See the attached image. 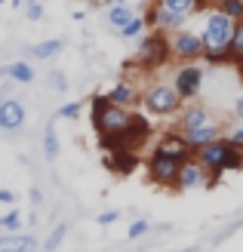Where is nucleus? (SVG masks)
<instances>
[{"mask_svg":"<svg viewBox=\"0 0 243 252\" xmlns=\"http://www.w3.org/2000/svg\"><path fill=\"white\" fill-rule=\"evenodd\" d=\"M130 114H133L130 108L108 105L105 111H102V114L89 117V120H93V129H96V135H117V132H123V129H126V123H130Z\"/></svg>","mask_w":243,"mask_h":252,"instance_id":"obj_9","label":"nucleus"},{"mask_svg":"<svg viewBox=\"0 0 243 252\" xmlns=\"http://www.w3.org/2000/svg\"><path fill=\"white\" fill-rule=\"evenodd\" d=\"M148 231H151V224L145 219H136V221H130V228H126V240H139V237H145Z\"/></svg>","mask_w":243,"mask_h":252,"instance_id":"obj_29","label":"nucleus"},{"mask_svg":"<svg viewBox=\"0 0 243 252\" xmlns=\"http://www.w3.org/2000/svg\"><path fill=\"white\" fill-rule=\"evenodd\" d=\"M237 68H240V74H243V65H237Z\"/></svg>","mask_w":243,"mask_h":252,"instance_id":"obj_41","label":"nucleus"},{"mask_svg":"<svg viewBox=\"0 0 243 252\" xmlns=\"http://www.w3.org/2000/svg\"><path fill=\"white\" fill-rule=\"evenodd\" d=\"M212 6L219 12H225L228 19L243 22V0H212Z\"/></svg>","mask_w":243,"mask_h":252,"instance_id":"obj_27","label":"nucleus"},{"mask_svg":"<svg viewBox=\"0 0 243 252\" xmlns=\"http://www.w3.org/2000/svg\"><path fill=\"white\" fill-rule=\"evenodd\" d=\"M197 34L203 43V56H200L203 65H228V43H231V34H234V19H228L215 6H207Z\"/></svg>","mask_w":243,"mask_h":252,"instance_id":"obj_1","label":"nucleus"},{"mask_svg":"<svg viewBox=\"0 0 243 252\" xmlns=\"http://www.w3.org/2000/svg\"><path fill=\"white\" fill-rule=\"evenodd\" d=\"M197 188H209V169L200 166L194 157H188L182 163V172H178L175 191H197Z\"/></svg>","mask_w":243,"mask_h":252,"instance_id":"obj_11","label":"nucleus"},{"mask_svg":"<svg viewBox=\"0 0 243 252\" xmlns=\"http://www.w3.org/2000/svg\"><path fill=\"white\" fill-rule=\"evenodd\" d=\"M111 102H108V95L102 93V95H93V102H89V117H96V114H102Z\"/></svg>","mask_w":243,"mask_h":252,"instance_id":"obj_33","label":"nucleus"},{"mask_svg":"<svg viewBox=\"0 0 243 252\" xmlns=\"http://www.w3.org/2000/svg\"><path fill=\"white\" fill-rule=\"evenodd\" d=\"M178 129L188 132V129H194V126H203V123H212V114H209V108L207 105H200V102H185L182 111H178Z\"/></svg>","mask_w":243,"mask_h":252,"instance_id":"obj_13","label":"nucleus"},{"mask_svg":"<svg viewBox=\"0 0 243 252\" xmlns=\"http://www.w3.org/2000/svg\"><path fill=\"white\" fill-rule=\"evenodd\" d=\"M185 135V142H188V148H191V154H194L197 148H203V145H209V142H215V138L222 135V126L219 123H203V126H194V129H188V132H182Z\"/></svg>","mask_w":243,"mask_h":252,"instance_id":"obj_15","label":"nucleus"},{"mask_svg":"<svg viewBox=\"0 0 243 252\" xmlns=\"http://www.w3.org/2000/svg\"><path fill=\"white\" fill-rule=\"evenodd\" d=\"M111 172H120V175H130L133 169H139V151H114V154L105 160Z\"/></svg>","mask_w":243,"mask_h":252,"instance_id":"obj_20","label":"nucleus"},{"mask_svg":"<svg viewBox=\"0 0 243 252\" xmlns=\"http://www.w3.org/2000/svg\"><path fill=\"white\" fill-rule=\"evenodd\" d=\"M62 53H65V40H62V37H46V40L34 43V46H25V56H31L37 62H53Z\"/></svg>","mask_w":243,"mask_h":252,"instance_id":"obj_16","label":"nucleus"},{"mask_svg":"<svg viewBox=\"0 0 243 252\" xmlns=\"http://www.w3.org/2000/svg\"><path fill=\"white\" fill-rule=\"evenodd\" d=\"M59 154H62V142H59V132H56V120H49L43 126V160L56 163Z\"/></svg>","mask_w":243,"mask_h":252,"instance_id":"obj_22","label":"nucleus"},{"mask_svg":"<svg viewBox=\"0 0 243 252\" xmlns=\"http://www.w3.org/2000/svg\"><path fill=\"white\" fill-rule=\"evenodd\" d=\"M157 154H166V157H175V160H188V157H194L191 154V148L185 142V135L182 129H170V132H163L157 138V145H154Z\"/></svg>","mask_w":243,"mask_h":252,"instance_id":"obj_12","label":"nucleus"},{"mask_svg":"<svg viewBox=\"0 0 243 252\" xmlns=\"http://www.w3.org/2000/svg\"><path fill=\"white\" fill-rule=\"evenodd\" d=\"M3 3H6V0H0V6H3Z\"/></svg>","mask_w":243,"mask_h":252,"instance_id":"obj_42","label":"nucleus"},{"mask_svg":"<svg viewBox=\"0 0 243 252\" xmlns=\"http://www.w3.org/2000/svg\"><path fill=\"white\" fill-rule=\"evenodd\" d=\"M154 3H160L163 9L175 12V16L191 19V16H197V12H203L207 6H212V0H154Z\"/></svg>","mask_w":243,"mask_h":252,"instance_id":"obj_18","label":"nucleus"},{"mask_svg":"<svg viewBox=\"0 0 243 252\" xmlns=\"http://www.w3.org/2000/svg\"><path fill=\"white\" fill-rule=\"evenodd\" d=\"M105 6H114V3H126V0H102Z\"/></svg>","mask_w":243,"mask_h":252,"instance_id":"obj_39","label":"nucleus"},{"mask_svg":"<svg viewBox=\"0 0 243 252\" xmlns=\"http://www.w3.org/2000/svg\"><path fill=\"white\" fill-rule=\"evenodd\" d=\"M80 111H83L80 102H65V105L56 111V120H77V117H80Z\"/></svg>","mask_w":243,"mask_h":252,"instance_id":"obj_28","label":"nucleus"},{"mask_svg":"<svg viewBox=\"0 0 243 252\" xmlns=\"http://www.w3.org/2000/svg\"><path fill=\"white\" fill-rule=\"evenodd\" d=\"M49 86H53L56 93H68V77H65V71H49Z\"/></svg>","mask_w":243,"mask_h":252,"instance_id":"obj_31","label":"nucleus"},{"mask_svg":"<svg viewBox=\"0 0 243 252\" xmlns=\"http://www.w3.org/2000/svg\"><path fill=\"white\" fill-rule=\"evenodd\" d=\"M22 228H25V219H22L19 206H9L6 216H0V234H19Z\"/></svg>","mask_w":243,"mask_h":252,"instance_id":"obj_24","label":"nucleus"},{"mask_svg":"<svg viewBox=\"0 0 243 252\" xmlns=\"http://www.w3.org/2000/svg\"><path fill=\"white\" fill-rule=\"evenodd\" d=\"M99 3H102V0H99Z\"/></svg>","mask_w":243,"mask_h":252,"instance_id":"obj_43","label":"nucleus"},{"mask_svg":"<svg viewBox=\"0 0 243 252\" xmlns=\"http://www.w3.org/2000/svg\"><path fill=\"white\" fill-rule=\"evenodd\" d=\"M203 80H207V68L200 62H178V68L173 71V90L182 102H197Z\"/></svg>","mask_w":243,"mask_h":252,"instance_id":"obj_5","label":"nucleus"},{"mask_svg":"<svg viewBox=\"0 0 243 252\" xmlns=\"http://www.w3.org/2000/svg\"><path fill=\"white\" fill-rule=\"evenodd\" d=\"M139 102H142L148 117H175L178 111H182V105H185L182 98H178V93L173 90V83H166V80H154L142 93Z\"/></svg>","mask_w":243,"mask_h":252,"instance_id":"obj_4","label":"nucleus"},{"mask_svg":"<svg viewBox=\"0 0 243 252\" xmlns=\"http://www.w3.org/2000/svg\"><path fill=\"white\" fill-rule=\"evenodd\" d=\"M170 37V53H173V62H200L203 56V43H200V34L194 28L182 25L178 31L166 34Z\"/></svg>","mask_w":243,"mask_h":252,"instance_id":"obj_7","label":"nucleus"},{"mask_svg":"<svg viewBox=\"0 0 243 252\" xmlns=\"http://www.w3.org/2000/svg\"><path fill=\"white\" fill-rule=\"evenodd\" d=\"M166 62H173V53H170V37H166L163 31L148 28V31L136 40V56H133L130 65L142 68V71H160Z\"/></svg>","mask_w":243,"mask_h":252,"instance_id":"obj_3","label":"nucleus"},{"mask_svg":"<svg viewBox=\"0 0 243 252\" xmlns=\"http://www.w3.org/2000/svg\"><path fill=\"white\" fill-rule=\"evenodd\" d=\"M145 31H148V25H145V19H142V16H133V19H130V22H126L123 28L117 31V34L123 37V40H139V37H142Z\"/></svg>","mask_w":243,"mask_h":252,"instance_id":"obj_25","label":"nucleus"},{"mask_svg":"<svg viewBox=\"0 0 243 252\" xmlns=\"http://www.w3.org/2000/svg\"><path fill=\"white\" fill-rule=\"evenodd\" d=\"M117 221H120V209H105V212L96 219L99 228H111V224H117Z\"/></svg>","mask_w":243,"mask_h":252,"instance_id":"obj_32","label":"nucleus"},{"mask_svg":"<svg viewBox=\"0 0 243 252\" xmlns=\"http://www.w3.org/2000/svg\"><path fill=\"white\" fill-rule=\"evenodd\" d=\"M182 163L185 160H175V157H166L151 151V157L145 163V172H148V182L157 185V188H173L175 191V182H178V172H182Z\"/></svg>","mask_w":243,"mask_h":252,"instance_id":"obj_6","label":"nucleus"},{"mask_svg":"<svg viewBox=\"0 0 243 252\" xmlns=\"http://www.w3.org/2000/svg\"><path fill=\"white\" fill-rule=\"evenodd\" d=\"M40 243H37L34 234H0V252H37Z\"/></svg>","mask_w":243,"mask_h":252,"instance_id":"obj_17","label":"nucleus"},{"mask_svg":"<svg viewBox=\"0 0 243 252\" xmlns=\"http://www.w3.org/2000/svg\"><path fill=\"white\" fill-rule=\"evenodd\" d=\"M228 65H243V22H234V34L228 43Z\"/></svg>","mask_w":243,"mask_h":252,"instance_id":"obj_23","label":"nucleus"},{"mask_svg":"<svg viewBox=\"0 0 243 252\" xmlns=\"http://www.w3.org/2000/svg\"><path fill=\"white\" fill-rule=\"evenodd\" d=\"M25 16H28V22H40L43 19V3L40 0H25Z\"/></svg>","mask_w":243,"mask_h":252,"instance_id":"obj_30","label":"nucleus"},{"mask_svg":"<svg viewBox=\"0 0 243 252\" xmlns=\"http://www.w3.org/2000/svg\"><path fill=\"white\" fill-rule=\"evenodd\" d=\"M105 95H108V102H111V105H117V108H130V111H133V105H139V98H142V93H139V90H136V83H130V80L114 83Z\"/></svg>","mask_w":243,"mask_h":252,"instance_id":"obj_14","label":"nucleus"},{"mask_svg":"<svg viewBox=\"0 0 243 252\" xmlns=\"http://www.w3.org/2000/svg\"><path fill=\"white\" fill-rule=\"evenodd\" d=\"M65 237H68V224H65V221H59L56 228L46 234V240H43V252H56L62 243H65Z\"/></svg>","mask_w":243,"mask_h":252,"instance_id":"obj_26","label":"nucleus"},{"mask_svg":"<svg viewBox=\"0 0 243 252\" xmlns=\"http://www.w3.org/2000/svg\"><path fill=\"white\" fill-rule=\"evenodd\" d=\"M9 6H12V9H22V6H25V0H9Z\"/></svg>","mask_w":243,"mask_h":252,"instance_id":"obj_38","label":"nucleus"},{"mask_svg":"<svg viewBox=\"0 0 243 252\" xmlns=\"http://www.w3.org/2000/svg\"><path fill=\"white\" fill-rule=\"evenodd\" d=\"M0 80H3V68H0Z\"/></svg>","mask_w":243,"mask_h":252,"instance_id":"obj_40","label":"nucleus"},{"mask_svg":"<svg viewBox=\"0 0 243 252\" xmlns=\"http://www.w3.org/2000/svg\"><path fill=\"white\" fill-rule=\"evenodd\" d=\"M3 77L12 80V83L28 86V83H34L37 71H34V65H31L28 59H19V62H9V65H3Z\"/></svg>","mask_w":243,"mask_h":252,"instance_id":"obj_19","label":"nucleus"},{"mask_svg":"<svg viewBox=\"0 0 243 252\" xmlns=\"http://www.w3.org/2000/svg\"><path fill=\"white\" fill-rule=\"evenodd\" d=\"M28 194H31V206H40L43 203V191H40V188H31Z\"/></svg>","mask_w":243,"mask_h":252,"instance_id":"obj_35","label":"nucleus"},{"mask_svg":"<svg viewBox=\"0 0 243 252\" xmlns=\"http://www.w3.org/2000/svg\"><path fill=\"white\" fill-rule=\"evenodd\" d=\"M16 200H19V197L12 194L9 188H0V203H3V206H16Z\"/></svg>","mask_w":243,"mask_h":252,"instance_id":"obj_34","label":"nucleus"},{"mask_svg":"<svg viewBox=\"0 0 243 252\" xmlns=\"http://www.w3.org/2000/svg\"><path fill=\"white\" fill-rule=\"evenodd\" d=\"M231 138H234V142H237V145L243 148V123H240V126H237V129L231 132Z\"/></svg>","mask_w":243,"mask_h":252,"instance_id":"obj_36","label":"nucleus"},{"mask_svg":"<svg viewBox=\"0 0 243 252\" xmlns=\"http://www.w3.org/2000/svg\"><path fill=\"white\" fill-rule=\"evenodd\" d=\"M142 19H145V25L148 28H154V31H163V34H173V31H178L182 25L188 22L185 16H175V12H170V9H163L160 3H151L142 9Z\"/></svg>","mask_w":243,"mask_h":252,"instance_id":"obj_10","label":"nucleus"},{"mask_svg":"<svg viewBox=\"0 0 243 252\" xmlns=\"http://www.w3.org/2000/svg\"><path fill=\"white\" fill-rule=\"evenodd\" d=\"M234 114L243 120V95H237V102H234Z\"/></svg>","mask_w":243,"mask_h":252,"instance_id":"obj_37","label":"nucleus"},{"mask_svg":"<svg viewBox=\"0 0 243 252\" xmlns=\"http://www.w3.org/2000/svg\"><path fill=\"white\" fill-rule=\"evenodd\" d=\"M194 160L209 172H234V169H243V148L231 135H219L215 142L197 148Z\"/></svg>","mask_w":243,"mask_h":252,"instance_id":"obj_2","label":"nucleus"},{"mask_svg":"<svg viewBox=\"0 0 243 252\" xmlns=\"http://www.w3.org/2000/svg\"><path fill=\"white\" fill-rule=\"evenodd\" d=\"M133 16H139L136 6L130 3H114V6H105V22H108V28L111 31H120L126 22H130Z\"/></svg>","mask_w":243,"mask_h":252,"instance_id":"obj_21","label":"nucleus"},{"mask_svg":"<svg viewBox=\"0 0 243 252\" xmlns=\"http://www.w3.org/2000/svg\"><path fill=\"white\" fill-rule=\"evenodd\" d=\"M25 120H28V108L3 90V93H0V132H6V135L22 132Z\"/></svg>","mask_w":243,"mask_h":252,"instance_id":"obj_8","label":"nucleus"}]
</instances>
